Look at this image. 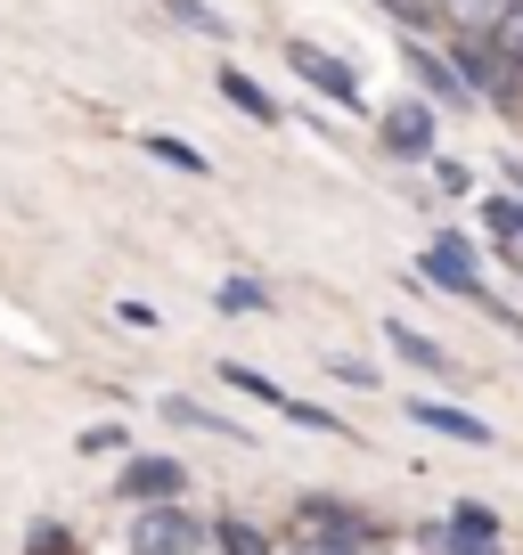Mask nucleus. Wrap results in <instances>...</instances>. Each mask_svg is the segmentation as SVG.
Masks as SVG:
<instances>
[{
  "mask_svg": "<svg viewBox=\"0 0 523 555\" xmlns=\"http://www.w3.org/2000/svg\"><path fill=\"white\" fill-rule=\"evenodd\" d=\"M384 9H401V17H418V0H384Z\"/></svg>",
  "mask_w": 523,
  "mask_h": 555,
  "instance_id": "a878e982",
  "label": "nucleus"
},
{
  "mask_svg": "<svg viewBox=\"0 0 523 555\" xmlns=\"http://www.w3.org/2000/svg\"><path fill=\"white\" fill-rule=\"evenodd\" d=\"M82 450H90V457H106V450H123V457H131V425H90V434H82Z\"/></svg>",
  "mask_w": 523,
  "mask_h": 555,
  "instance_id": "aec40b11",
  "label": "nucleus"
},
{
  "mask_svg": "<svg viewBox=\"0 0 523 555\" xmlns=\"http://www.w3.org/2000/svg\"><path fill=\"white\" fill-rule=\"evenodd\" d=\"M328 367H335V376H344V384H360V392H368V384H384V376H377V367H368V360H328Z\"/></svg>",
  "mask_w": 523,
  "mask_h": 555,
  "instance_id": "b1692460",
  "label": "nucleus"
},
{
  "mask_svg": "<svg viewBox=\"0 0 523 555\" xmlns=\"http://www.w3.org/2000/svg\"><path fill=\"white\" fill-rule=\"evenodd\" d=\"M490 229H507V237L523 245V196H499V205H490Z\"/></svg>",
  "mask_w": 523,
  "mask_h": 555,
  "instance_id": "412c9836",
  "label": "nucleus"
},
{
  "mask_svg": "<svg viewBox=\"0 0 523 555\" xmlns=\"http://www.w3.org/2000/svg\"><path fill=\"white\" fill-rule=\"evenodd\" d=\"M384 344H393V360H401V367H425V376H450V351H442L434 344V335H418V327H409V319H384Z\"/></svg>",
  "mask_w": 523,
  "mask_h": 555,
  "instance_id": "6e6552de",
  "label": "nucleus"
},
{
  "mask_svg": "<svg viewBox=\"0 0 523 555\" xmlns=\"http://www.w3.org/2000/svg\"><path fill=\"white\" fill-rule=\"evenodd\" d=\"M34 555H74V539L58 522H34Z\"/></svg>",
  "mask_w": 523,
  "mask_h": 555,
  "instance_id": "5701e85b",
  "label": "nucleus"
},
{
  "mask_svg": "<svg viewBox=\"0 0 523 555\" xmlns=\"http://www.w3.org/2000/svg\"><path fill=\"white\" fill-rule=\"evenodd\" d=\"M377 139H384V156L425 164V156H434V106H425V99H393L377 115Z\"/></svg>",
  "mask_w": 523,
  "mask_h": 555,
  "instance_id": "20e7f679",
  "label": "nucleus"
},
{
  "mask_svg": "<svg viewBox=\"0 0 523 555\" xmlns=\"http://www.w3.org/2000/svg\"><path fill=\"white\" fill-rule=\"evenodd\" d=\"M434 180H442L450 196H467V189H474V180H467V164H442V156H434Z\"/></svg>",
  "mask_w": 523,
  "mask_h": 555,
  "instance_id": "393cba45",
  "label": "nucleus"
},
{
  "mask_svg": "<svg viewBox=\"0 0 523 555\" xmlns=\"http://www.w3.org/2000/svg\"><path fill=\"white\" fill-rule=\"evenodd\" d=\"M173 25H189V34H221V9H205V0H156Z\"/></svg>",
  "mask_w": 523,
  "mask_h": 555,
  "instance_id": "f3484780",
  "label": "nucleus"
},
{
  "mask_svg": "<svg viewBox=\"0 0 523 555\" xmlns=\"http://www.w3.org/2000/svg\"><path fill=\"white\" fill-rule=\"evenodd\" d=\"M140 147H148V156H156V164H173V172H196V180L213 172V164H205V147H189V139H173V131H148Z\"/></svg>",
  "mask_w": 523,
  "mask_h": 555,
  "instance_id": "ddd939ff",
  "label": "nucleus"
},
{
  "mask_svg": "<svg viewBox=\"0 0 523 555\" xmlns=\"http://www.w3.org/2000/svg\"><path fill=\"white\" fill-rule=\"evenodd\" d=\"M401 57H409V74H418L425 106H434V99H442V106H474V99H467V82H458V74H450V57H434V50H425V41H409Z\"/></svg>",
  "mask_w": 523,
  "mask_h": 555,
  "instance_id": "0eeeda50",
  "label": "nucleus"
},
{
  "mask_svg": "<svg viewBox=\"0 0 523 555\" xmlns=\"http://www.w3.org/2000/svg\"><path fill=\"white\" fill-rule=\"evenodd\" d=\"M205 547H221V555H270V539H262L245 515H221V522H205Z\"/></svg>",
  "mask_w": 523,
  "mask_h": 555,
  "instance_id": "f8f14e48",
  "label": "nucleus"
},
{
  "mask_svg": "<svg viewBox=\"0 0 523 555\" xmlns=\"http://www.w3.org/2000/svg\"><path fill=\"white\" fill-rule=\"evenodd\" d=\"M221 376H229V384H238V392H254V400H262V409H279V400H286V392H279V384H270V376H254V367H245V360H229V367H221Z\"/></svg>",
  "mask_w": 523,
  "mask_h": 555,
  "instance_id": "a211bd4d",
  "label": "nucleus"
},
{
  "mask_svg": "<svg viewBox=\"0 0 523 555\" xmlns=\"http://www.w3.org/2000/svg\"><path fill=\"white\" fill-rule=\"evenodd\" d=\"M286 66H295V74H303V82H311L328 106H344V115H360V106H368V99H360V74H352L344 57L311 50V41H286Z\"/></svg>",
  "mask_w": 523,
  "mask_h": 555,
  "instance_id": "7ed1b4c3",
  "label": "nucleus"
},
{
  "mask_svg": "<svg viewBox=\"0 0 523 555\" xmlns=\"http://www.w3.org/2000/svg\"><path fill=\"white\" fill-rule=\"evenodd\" d=\"M442 531H450V539H483V547H490V539H499V515H490V506H474V499H458Z\"/></svg>",
  "mask_w": 523,
  "mask_h": 555,
  "instance_id": "4468645a",
  "label": "nucleus"
},
{
  "mask_svg": "<svg viewBox=\"0 0 523 555\" xmlns=\"http://www.w3.org/2000/svg\"><path fill=\"white\" fill-rule=\"evenodd\" d=\"M221 99L238 106V115H254V122H279V99H270L254 74H238V66H221Z\"/></svg>",
  "mask_w": 523,
  "mask_h": 555,
  "instance_id": "9b49d317",
  "label": "nucleus"
},
{
  "mask_svg": "<svg viewBox=\"0 0 523 555\" xmlns=\"http://www.w3.org/2000/svg\"><path fill=\"white\" fill-rule=\"evenodd\" d=\"M295 555H368V539H295Z\"/></svg>",
  "mask_w": 523,
  "mask_h": 555,
  "instance_id": "4be33fe9",
  "label": "nucleus"
},
{
  "mask_svg": "<svg viewBox=\"0 0 523 555\" xmlns=\"http://www.w3.org/2000/svg\"><path fill=\"white\" fill-rule=\"evenodd\" d=\"M409 416L434 425V434H450V441H467V450H490V425L474 409H450V400H409Z\"/></svg>",
  "mask_w": 523,
  "mask_h": 555,
  "instance_id": "1a4fd4ad",
  "label": "nucleus"
},
{
  "mask_svg": "<svg viewBox=\"0 0 523 555\" xmlns=\"http://www.w3.org/2000/svg\"><path fill=\"white\" fill-rule=\"evenodd\" d=\"M425 278H434V286H442L450 302H483V311L499 302V295L483 286V261H474V245L458 237V229H442V237L425 245Z\"/></svg>",
  "mask_w": 523,
  "mask_h": 555,
  "instance_id": "f03ea898",
  "label": "nucleus"
},
{
  "mask_svg": "<svg viewBox=\"0 0 523 555\" xmlns=\"http://www.w3.org/2000/svg\"><path fill=\"white\" fill-rule=\"evenodd\" d=\"M295 539H368V522L344 499H303L295 506Z\"/></svg>",
  "mask_w": 523,
  "mask_h": 555,
  "instance_id": "423d86ee",
  "label": "nucleus"
},
{
  "mask_svg": "<svg viewBox=\"0 0 523 555\" xmlns=\"http://www.w3.org/2000/svg\"><path fill=\"white\" fill-rule=\"evenodd\" d=\"M490 50L515 66V82H523V0H507V17H499V34H490Z\"/></svg>",
  "mask_w": 523,
  "mask_h": 555,
  "instance_id": "dca6fc26",
  "label": "nucleus"
},
{
  "mask_svg": "<svg viewBox=\"0 0 523 555\" xmlns=\"http://www.w3.org/2000/svg\"><path fill=\"white\" fill-rule=\"evenodd\" d=\"M279 416H295V425H311V434H352L344 416H328V409H311V400H279Z\"/></svg>",
  "mask_w": 523,
  "mask_h": 555,
  "instance_id": "6ab92c4d",
  "label": "nucleus"
},
{
  "mask_svg": "<svg viewBox=\"0 0 523 555\" xmlns=\"http://www.w3.org/2000/svg\"><path fill=\"white\" fill-rule=\"evenodd\" d=\"M131 555H205V522L189 506H131Z\"/></svg>",
  "mask_w": 523,
  "mask_h": 555,
  "instance_id": "f257e3e1",
  "label": "nucleus"
},
{
  "mask_svg": "<svg viewBox=\"0 0 523 555\" xmlns=\"http://www.w3.org/2000/svg\"><path fill=\"white\" fill-rule=\"evenodd\" d=\"M115 490H123V506H173L180 490H189V466H180V457H140L131 450Z\"/></svg>",
  "mask_w": 523,
  "mask_h": 555,
  "instance_id": "39448f33",
  "label": "nucleus"
},
{
  "mask_svg": "<svg viewBox=\"0 0 523 555\" xmlns=\"http://www.w3.org/2000/svg\"><path fill=\"white\" fill-rule=\"evenodd\" d=\"M507 17V0H442V25H450L458 41H490Z\"/></svg>",
  "mask_w": 523,
  "mask_h": 555,
  "instance_id": "9d476101",
  "label": "nucleus"
},
{
  "mask_svg": "<svg viewBox=\"0 0 523 555\" xmlns=\"http://www.w3.org/2000/svg\"><path fill=\"white\" fill-rule=\"evenodd\" d=\"M221 311H229V319L270 311V286H262V278H221Z\"/></svg>",
  "mask_w": 523,
  "mask_h": 555,
  "instance_id": "2eb2a0df",
  "label": "nucleus"
}]
</instances>
